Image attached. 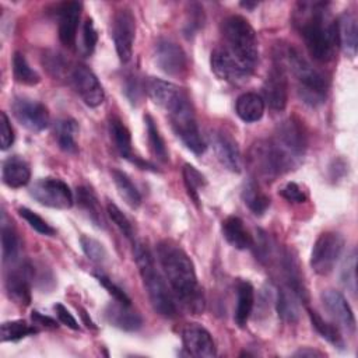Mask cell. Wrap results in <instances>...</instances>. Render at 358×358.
<instances>
[{"mask_svg":"<svg viewBox=\"0 0 358 358\" xmlns=\"http://www.w3.org/2000/svg\"><path fill=\"white\" fill-rule=\"evenodd\" d=\"M157 256L176 299L189 312L201 313L204 295L197 281L194 264L186 252L169 241H162L157 246Z\"/></svg>","mask_w":358,"mask_h":358,"instance_id":"obj_1","label":"cell"},{"mask_svg":"<svg viewBox=\"0 0 358 358\" xmlns=\"http://www.w3.org/2000/svg\"><path fill=\"white\" fill-rule=\"evenodd\" d=\"M294 25L316 60L330 62L338 46L337 22L333 20L329 3L302 1L294 13Z\"/></svg>","mask_w":358,"mask_h":358,"instance_id":"obj_2","label":"cell"},{"mask_svg":"<svg viewBox=\"0 0 358 358\" xmlns=\"http://www.w3.org/2000/svg\"><path fill=\"white\" fill-rule=\"evenodd\" d=\"M267 143L280 175L302 162L306 150V134L298 119L288 117L278 123L274 136Z\"/></svg>","mask_w":358,"mask_h":358,"instance_id":"obj_3","label":"cell"},{"mask_svg":"<svg viewBox=\"0 0 358 358\" xmlns=\"http://www.w3.org/2000/svg\"><path fill=\"white\" fill-rule=\"evenodd\" d=\"M227 53L249 74L253 73L259 60L257 36L253 27L242 15H229L221 24Z\"/></svg>","mask_w":358,"mask_h":358,"instance_id":"obj_4","label":"cell"},{"mask_svg":"<svg viewBox=\"0 0 358 358\" xmlns=\"http://www.w3.org/2000/svg\"><path fill=\"white\" fill-rule=\"evenodd\" d=\"M134 257L154 310L164 317H173L176 315L175 301L147 245L137 242L134 245Z\"/></svg>","mask_w":358,"mask_h":358,"instance_id":"obj_5","label":"cell"},{"mask_svg":"<svg viewBox=\"0 0 358 358\" xmlns=\"http://www.w3.org/2000/svg\"><path fill=\"white\" fill-rule=\"evenodd\" d=\"M284 56L298 84V94L301 99L310 106L323 103L327 92L324 76L316 70L295 48H288Z\"/></svg>","mask_w":358,"mask_h":358,"instance_id":"obj_6","label":"cell"},{"mask_svg":"<svg viewBox=\"0 0 358 358\" xmlns=\"http://www.w3.org/2000/svg\"><path fill=\"white\" fill-rule=\"evenodd\" d=\"M168 115L172 129L180 141L194 154H203L206 151V143L197 127L189 99H183L178 106L168 112Z\"/></svg>","mask_w":358,"mask_h":358,"instance_id":"obj_7","label":"cell"},{"mask_svg":"<svg viewBox=\"0 0 358 358\" xmlns=\"http://www.w3.org/2000/svg\"><path fill=\"white\" fill-rule=\"evenodd\" d=\"M344 249V238L337 232H323L316 239L312 255L310 266L319 275H327L333 271L338 257Z\"/></svg>","mask_w":358,"mask_h":358,"instance_id":"obj_8","label":"cell"},{"mask_svg":"<svg viewBox=\"0 0 358 358\" xmlns=\"http://www.w3.org/2000/svg\"><path fill=\"white\" fill-rule=\"evenodd\" d=\"M29 193L38 203L52 208H70L74 201L67 183L55 178H45L35 182Z\"/></svg>","mask_w":358,"mask_h":358,"instance_id":"obj_9","label":"cell"},{"mask_svg":"<svg viewBox=\"0 0 358 358\" xmlns=\"http://www.w3.org/2000/svg\"><path fill=\"white\" fill-rule=\"evenodd\" d=\"M136 35V20L129 8H120L113 15L112 36L116 53L120 62L126 63L133 55V42Z\"/></svg>","mask_w":358,"mask_h":358,"instance_id":"obj_10","label":"cell"},{"mask_svg":"<svg viewBox=\"0 0 358 358\" xmlns=\"http://www.w3.org/2000/svg\"><path fill=\"white\" fill-rule=\"evenodd\" d=\"M155 64L168 76H183L187 70V59L183 49L168 38H161L154 46Z\"/></svg>","mask_w":358,"mask_h":358,"instance_id":"obj_11","label":"cell"},{"mask_svg":"<svg viewBox=\"0 0 358 358\" xmlns=\"http://www.w3.org/2000/svg\"><path fill=\"white\" fill-rule=\"evenodd\" d=\"M14 117L31 131H42L49 124V112L46 106L29 98H15L11 103Z\"/></svg>","mask_w":358,"mask_h":358,"instance_id":"obj_12","label":"cell"},{"mask_svg":"<svg viewBox=\"0 0 358 358\" xmlns=\"http://www.w3.org/2000/svg\"><path fill=\"white\" fill-rule=\"evenodd\" d=\"M71 84L80 98L84 101L85 105L95 108L99 106L105 99L103 88L96 78V76L83 64H78L73 69L70 76Z\"/></svg>","mask_w":358,"mask_h":358,"instance_id":"obj_13","label":"cell"},{"mask_svg":"<svg viewBox=\"0 0 358 358\" xmlns=\"http://www.w3.org/2000/svg\"><path fill=\"white\" fill-rule=\"evenodd\" d=\"M264 99L274 110H284L288 102V81L282 62H274L263 84Z\"/></svg>","mask_w":358,"mask_h":358,"instance_id":"obj_14","label":"cell"},{"mask_svg":"<svg viewBox=\"0 0 358 358\" xmlns=\"http://www.w3.org/2000/svg\"><path fill=\"white\" fill-rule=\"evenodd\" d=\"M34 268L24 263L18 267L10 268L6 275V291L8 298L20 306H27L31 302V280Z\"/></svg>","mask_w":358,"mask_h":358,"instance_id":"obj_15","label":"cell"},{"mask_svg":"<svg viewBox=\"0 0 358 358\" xmlns=\"http://www.w3.org/2000/svg\"><path fill=\"white\" fill-rule=\"evenodd\" d=\"M185 351L192 357L210 358L217 354L215 343L207 329L199 323H189L182 330Z\"/></svg>","mask_w":358,"mask_h":358,"instance_id":"obj_16","label":"cell"},{"mask_svg":"<svg viewBox=\"0 0 358 358\" xmlns=\"http://www.w3.org/2000/svg\"><path fill=\"white\" fill-rule=\"evenodd\" d=\"M210 140L218 161L232 172H241L242 158L236 140L224 130H213Z\"/></svg>","mask_w":358,"mask_h":358,"instance_id":"obj_17","label":"cell"},{"mask_svg":"<svg viewBox=\"0 0 358 358\" xmlns=\"http://www.w3.org/2000/svg\"><path fill=\"white\" fill-rule=\"evenodd\" d=\"M322 302L329 315L348 333L355 331V316L343 294L336 289L322 292Z\"/></svg>","mask_w":358,"mask_h":358,"instance_id":"obj_18","label":"cell"},{"mask_svg":"<svg viewBox=\"0 0 358 358\" xmlns=\"http://www.w3.org/2000/svg\"><path fill=\"white\" fill-rule=\"evenodd\" d=\"M147 92L150 98L166 112H171L183 99H186V95L182 92L179 87L165 80L154 77L147 81Z\"/></svg>","mask_w":358,"mask_h":358,"instance_id":"obj_19","label":"cell"},{"mask_svg":"<svg viewBox=\"0 0 358 358\" xmlns=\"http://www.w3.org/2000/svg\"><path fill=\"white\" fill-rule=\"evenodd\" d=\"M211 69L217 77L231 83H241L250 77L220 45L211 52Z\"/></svg>","mask_w":358,"mask_h":358,"instance_id":"obj_20","label":"cell"},{"mask_svg":"<svg viewBox=\"0 0 358 358\" xmlns=\"http://www.w3.org/2000/svg\"><path fill=\"white\" fill-rule=\"evenodd\" d=\"M105 317L112 326L126 331H134L143 324V317L138 312L131 309V303H124L116 299L106 306Z\"/></svg>","mask_w":358,"mask_h":358,"instance_id":"obj_21","label":"cell"},{"mask_svg":"<svg viewBox=\"0 0 358 358\" xmlns=\"http://www.w3.org/2000/svg\"><path fill=\"white\" fill-rule=\"evenodd\" d=\"M81 4L78 1H66L59 8V39L66 46L76 42Z\"/></svg>","mask_w":358,"mask_h":358,"instance_id":"obj_22","label":"cell"},{"mask_svg":"<svg viewBox=\"0 0 358 358\" xmlns=\"http://www.w3.org/2000/svg\"><path fill=\"white\" fill-rule=\"evenodd\" d=\"M337 38L338 46H341L343 52L354 57L357 55L358 48V22L357 17L352 13H343L337 21Z\"/></svg>","mask_w":358,"mask_h":358,"instance_id":"obj_23","label":"cell"},{"mask_svg":"<svg viewBox=\"0 0 358 358\" xmlns=\"http://www.w3.org/2000/svg\"><path fill=\"white\" fill-rule=\"evenodd\" d=\"M1 178L8 187H14V189L22 187L31 179V168L24 158L18 155H13L4 161L3 169H1Z\"/></svg>","mask_w":358,"mask_h":358,"instance_id":"obj_24","label":"cell"},{"mask_svg":"<svg viewBox=\"0 0 358 358\" xmlns=\"http://www.w3.org/2000/svg\"><path fill=\"white\" fill-rule=\"evenodd\" d=\"M222 235L227 242L235 249L243 250L253 246V238L245 228L243 221L236 215H229L222 221Z\"/></svg>","mask_w":358,"mask_h":358,"instance_id":"obj_25","label":"cell"},{"mask_svg":"<svg viewBox=\"0 0 358 358\" xmlns=\"http://www.w3.org/2000/svg\"><path fill=\"white\" fill-rule=\"evenodd\" d=\"M235 109L243 122L253 123L262 119L264 113V101L255 92H245L238 96Z\"/></svg>","mask_w":358,"mask_h":358,"instance_id":"obj_26","label":"cell"},{"mask_svg":"<svg viewBox=\"0 0 358 358\" xmlns=\"http://www.w3.org/2000/svg\"><path fill=\"white\" fill-rule=\"evenodd\" d=\"M236 296L238 299H236V309H235L234 319L239 327H245L253 309L255 289L249 282L241 281L236 288Z\"/></svg>","mask_w":358,"mask_h":358,"instance_id":"obj_27","label":"cell"},{"mask_svg":"<svg viewBox=\"0 0 358 358\" xmlns=\"http://www.w3.org/2000/svg\"><path fill=\"white\" fill-rule=\"evenodd\" d=\"M76 197H77L78 206L87 213L90 220L94 222V225H96L98 228H103L105 221H103L101 206L95 193L87 186H80L76 190Z\"/></svg>","mask_w":358,"mask_h":358,"instance_id":"obj_28","label":"cell"},{"mask_svg":"<svg viewBox=\"0 0 358 358\" xmlns=\"http://www.w3.org/2000/svg\"><path fill=\"white\" fill-rule=\"evenodd\" d=\"M77 133H78V126H77V122L73 119H62L55 124L56 141L59 147L69 154L77 152V141H76Z\"/></svg>","mask_w":358,"mask_h":358,"instance_id":"obj_29","label":"cell"},{"mask_svg":"<svg viewBox=\"0 0 358 358\" xmlns=\"http://www.w3.org/2000/svg\"><path fill=\"white\" fill-rule=\"evenodd\" d=\"M242 200L243 203L248 206V208L256 214V215H262L270 206V199L268 196H266L259 185L253 180L249 179L242 189Z\"/></svg>","mask_w":358,"mask_h":358,"instance_id":"obj_30","label":"cell"},{"mask_svg":"<svg viewBox=\"0 0 358 358\" xmlns=\"http://www.w3.org/2000/svg\"><path fill=\"white\" fill-rule=\"evenodd\" d=\"M109 133L117 152L123 158L130 159L133 155H131V136L129 129L123 124L120 119L112 117L109 122Z\"/></svg>","mask_w":358,"mask_h":358,"instance_id":"obj_31","label":"cell"},{"mask_svg":"<svg viewBox=\"0 0 358 358\" xmlns=\"http://www.w3.org/2000/svg\"><path fill=\"white\" fill-rule=\"evenodd\" d=\"M112 179L115 182V186L120 194V197L133 208H137L141 204V196L137 187L133 185V182L129 179V176L119 171L113 169L112 171Z\"/></svg>","mask_w":358,"mask_h":358,"instance_id":"obj_32","label":"cell"},{"mask_svg":"<svg viewBox=\"0 0 358 358\" xmlns=\"http://www.w3.org/2000/svg\"><path fill=\"white\" fill-rule=\"evenodd\" d=\"M295 294L291 289H280L275 308L281 320L287 323H295L299 319V306L295 299Z\"/></svg>","mask_w":358,"mask_h":358,"instance_id":"obj_33","label":"cell"},{"mask_svg":"<svg viewBox=\"0 0 358 358\" xmlns=\"http://www.w3.org/2000/svg\"><path fill=\"white\" fill-rule=\"evenodd\" d=\"M308 315H309V319L312 322V326L316 329V331L324 340H327L330 344H333L334 347H337L340 350L344 348V340H343V337L340 334V330L334 324L326 322L316 310L308 309Z\"/></svg>","mask_w":358,"mask_h":358,"instance_id":"obj_34","label":"cell"},{"mask_svg":"<svg viewBox=\"0 0 358 358\" xmlns=\"http://www.w3.org/2000/svg\"><path fill=\"white\" fill-rule=\"evenodd\" d=\"M20 238L11 225L1 227V255L4 263H14L20 255Z\"/></svg>","mask_w":358,"mask_h":358,"instance_id":"obj_35","label":"cell"},{"mask_svg":"<svg viewBox=\"0 0 358 358\" xmlns=\"http://www.w3.org/2000/svg\"><path fill=\"white\" fill-rule=\"evenodd\" d=\"M144 123H145V129H147V137H148V144H150L151 152L154 154V157L158 161L166 162L168 161V151H166L164 138L159 134V130H158L154 119L150 115H145L144 116Z\"/></svg>","mask_w":358,"mask_h":358,"instance_id":"obj_36","label":"cell"},{"mask_svg":"<svg viewBox=\"0 0 358 358\" xmlns=\"http://www.w3.org/2000/svg\"><path fill=\"white\" fill-rule=\"evenodd\" d=\"M13 74L15 81L25 85H35L41 81L39 74L28 64L25 56L20 52L14 53L13 57Z\"/></svg>","mask_w":358,"mask_h":358,"instance_id":"obj_37","label":"cell"},{"mask_svg":"<svg viewBox=\"0 0 358 358\" xmlns=\"http://www.w3.org/2000/svg\"><path fill=\"white\" fill-rule=\"evenodd\" d=\"M38 333V329L27 324L24 320H11L1 324V341H17Z\"/></svg>","mask_w":358,"mask_h":358,"instance_id":"obj_38","label":"cell"},{"mask_svg":"<svg viewBox=\"0 0 358 358\" xmlns=\"http://www.w3.org/2000/svg\"><path fill=\"white\" fill-rule=\"evenodd\" d=\"M182 173L187 194L196 204H199V189L206 186V178L190 164H185Z\"/></svg>","mask_w":358,"mask_h":358,"instance_id":"obj_39","label":"cell"},{"mask_svg":"<svg viewBox=\"0 0 358 358\" xmlns=\"http://www.w3.org/2000/svg\"><path fill=\"white\" fill-rule=\"evenodd\" d=\"M341 284L351 292L352 296L357 294V252L352 250L343 262L340 271Z\"/></svg>","mask_w":358,"mask_h":358,"instance_id":"obj_40","label":"cell"},{"mask_svg":"<svg viewBox=\"0 0 358 358\" xmlns=\"http://www.w3.org/2000/svg\"><path fill=\"white\" fill-rule=\"evenodd\" d=\"M80 245L84 250V253L87 255V257L95 263H103L106 262V257H108V253H106V249L103 248V245L91 238V236H87V235H83L80 238Z\"/></svg>","mask_w":358,"mask_h":358,"instance_id":"obj_41","label":"cell"},{"mask_svg":"<svg viewBox=\"0 0 358 358\" xmlns=\"http://www.w3.org/2000/svg\"><path fill=\"white\" fill-rule=\"evenodd\" d=\"M18 214L29 224V227L32 229H35L38 234L41 235H48V236H52L55 235V229L41 217L38 215L36 213H34L32 210L27 208V207H21L18 208Z\"/></svg>","mask_w":358,"mask_h":358,"instance_id":"obj_42","label":"cell"},{"mask_svg":"<svg viewBox=\"0 0 358 358\" xmlns=\"http://www.w3.org/2000/svg\"><path fill=\"white\" fill-rule=\"evenodd\" d=\"M106 211H108V215L110 217V220L113 221V224L122 231V234L126 238L130 239L133 236V227H131L129 218L122 213V210L116 204L109 201L106 204Z\"/></svg>","mask_w":358,"mask_h":358,"instance_id":"obj_43","label":"cell"},{"mask_svg":"<svg viewBox=\"0 0 358 358\" xmlns=\"http://www.w3.org/2000/svg\"><path fill=\"white\" fill-rule=\"evenodd\" d=\"M98 42V35L91 18H87L83 27V48L87 55H91Z\"/></svg>","mask_w":358,"mask_h":358,"instance_id":"obj_44","label":"cell"},{"mask_svg":"<svg viewBox=\"0 0 358 358\" xmlns=\"http://www.w3.org/2000/svg\"><path fill=\"white\" fill-rule=\"evenodd\" d=\"M95 277H96V280L99 281V284H101L116 301H120V302H124V303H131V301H130V298L126 295V292H124L122 288H119L110 278H108V277L103 275V274H95Z\"/></svg>","mask_w":358,"mask_h":358,"instance_id":"obj_45","label":"cell"},{"mask_svg":"<svg viewBox=\"0 0 358 358\" xmlns=\"http://www.w3.org/2000/svg\"><path fill=\"white\" fill-rule=\"evenodd\" d=\"M14 130L10 124V120L6 115V112L0 113V141H1V150H7L14 143Z\"/></svg>","mask_w":358,"mask_h":358,"instance_id":"obj_46","label":"cell"},{"mask_svg":"<svg viewBox=\"0 0 358 358\" xmlns=\"http://www.w3.org/2000/svg\"><path fill=\"white\" fill-rule=\"evenodd\" d=\"M280 194L285 199V200H288V201H291V203H303V201H306V194H305V192L296 185V183H294V182H289V183H287L284 187H281V190H280Z\"/></svg>","mask_w":358,"mask_h":358,"instance_id":"obj_47","label":"cell"},{"mask_svg":"<svg viewBox=\"0 0 358 358\" xmlns=\"http://www.w3.org/2000/svg\"><path fill=\"white\" fill-rule=\"evenodd\" d=\"M55 310H56V315L59 317V320L66 324L67 327L73 329V330H78L80 326L77 323V320L74 319V316L67 310V308H64L62 303H56L55 305Z\"/></svg>","mask_w":358,"mask_h":358,"instance_id":"obj_48","label":"cell"},{"mask_svg":"<svg viewBox=\"0 0 358 358\" xmlns=\"http://www.w3.org/2000/svg\"><path fill=\"white\" fill-rule=\"evenodd\" d=\"M31 319L35 324H39V326H43V327H48V329H56L59 326L55 319H52L49 316H45V315L39 313L38 310H34L31 313Z\"/></svg>","mask_w":358,"mask_h":358,"instance_id":"obj_49","label":"cell"},{"mask_svg":"<svg viewBox=\"0 0 358 358\" xmlns=\"http://www.w3.org/2000/svg\"><path fill=\"white\" fill-rule=\"evenodd\" d=\"M295 357H322L323 354L316 351V350H310V348H301L298 350L295 354Z\"/></svg>","mask_w":358,"mask_h":358,"instance_id":"obj_50","label":"cell"},{"mask_svg":"<svg viewBox=\"0 0 358 358\" xmlns=\"http://www.w3.org/2000/svg\"><path fill=\"white\" fill-rule=\"evenodd\" d=\"M242 7H246V8H252L255 6H257V3H241Z\"/></svg>","mask_w":358,"mask_h":358,"instance_id":"obj_51","label":"cell"}]
</instances>
